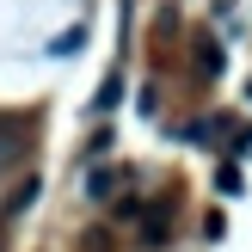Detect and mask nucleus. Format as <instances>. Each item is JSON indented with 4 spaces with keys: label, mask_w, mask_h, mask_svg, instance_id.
I'll use <instances>...</instances> for the list:
<instances>
[{
    "label": "nucleus",
    "mask_w": 252,
    "mask_h": 252,
    "mask_svg": "<svg viewBox=\"0 0 252 252\" xmlns=\"http://www.w3.org/2000/svg\"><path fill=\"white\" fill-rule=\"evenodd\" d=\"M135 221H142V246L148 252H166L172 246V209H142Z\"/></svg>",
    "instance_id": "obj_1"
},
{
    "label": "nucleus",
    "mask_w": 252,
    "mask_h": 252,
    "mask_svg": "<svg viewBox=\"0 0 252 252\" xmlns=\"http://www.w3.org/2000/svg\"><path fill=\"white\" fill-rule=\"evenodd\" d=\"M25 154V123H12V117H0V172L12 166V160Z\"/></svg>",
    "instance_id": "obj_2"
},
{
    "label": "nucleus",
    "mask_w": 252,
    "mask_h": 252,
    "mask_svg": "<svg viewBox=\"0 0 252 252\" xmlns=\"http://www.w3.org/2000/svg\"><path fill=\"white\" fill-rule=\"evenodd\" d=\"M221 68H228V56H221V43H216V37H197V74H203V80H216Z\"/></svg>",
    "instance_id": "obj_3"
},
{
    "label": "nucleus",
    "mask_w": 252,
    "mask_h": 252,
    "mask_svg": "<svg viewBox=\"0 0 252 252\" xmlns=\"http://www.w3.org/2000/svg\"><path fill=\"white\" fill-rule=\"evenodd\" d=\"M117 185H129V172H123V166H98L93 179H86V197H111Z\"/></svg>",
    "instance_id": "obj_4"
},
{
    "label": "nucleus",
    "mask_w": 252,
    "mask_h": 252,
    "mask_svg": "<svg viewBox=\"0 0 252 252\" xmlns=\"http://www.w3.org/2000/svg\"><path fill=\"white\" fill-rule=\"evenodd\" d=\"M80 49H86V25H74V31H62L56 43H49V56H56V62H68V56H80Z\"/></svg>",
    "instance_id": "obj_5"
},
{
    "label": "nucleus",
    "mask_w": 252,
    "mask_h": 252,
    "mask_svg": "<svg viewBox=\"0 0 252 252\" xmlns=\"http://www.w3.org/2000/svg\"><path fill=\"white\" fill-rule=\"evenodd\" d=\"M37 191H43V185H37V179H25L19 191L6 197V216H19V209H31V203H37Z\"/></svg>",
    "instance_id": "obj_6"
},
{
    "label": "nucleus",
    "mask_w": 252,
    "mask_h": 252,
    "mask_svg": "<svg viewBox=\"0 0 252 252\" xmlns=\"http://www.w3.org/2000/svg\"><path fill=\"white\" fill-rule=\"evenodd\" d=\"M216 191H221V197H240V191H246L240 166H221V172H216Z\"/></svg>",
    "instance_id": "obj_7"
},
{
    "label": "nucleus",
    "mask_w": 252,
    "mask_h": 252,
    "mask_svg": "<svg viewBox=\"0 0 252 252\" xmlns=\"http://www.w3.org/2000/svg\"><path fill=\"white\" fill-rule=\"evenodd\" d=\"M123 98V74H105V86H98V111H111Z\"/></svg>",
    "instance_id": "obj_8"
},
{
    "label": "nucleus",
    "mask_w": 252,
    "mask_h": 252,
    "mask_svg": "<svg viewBox=\"0 0 252 252\" xmlns=\"http://www.w3.org/2000/svg\"><path fill=\"white\" fill-rule=\"evenodd\" d=\"M185 135H191L197 148H216V142H209V135H216V123H185Z\"/></svg>",
    "instance_id": "obj_9"
},
{
    "label": "nucleus",
    "mask_w": 252,
    "mask_h": 252,
    "mask_svg": "<svg viewBox=\"0 0 252 252\" xmlns=\"http://www.w3.org/2000/svg\"><path fill=\"white\" fill-rule=\"evenodd\" d=\"M203 240H216V246L228 240V216H209V221H203Z\"/></svg>",
    "instance_id": "obj_10"
},
{
    "label": "nucleus",
    "mask_w": 252,
    "mask_h": 252,
    "mask_svg": "<svg viewBox=\"0 0 252 252\" xmlns=\"http://www.w3.org/2000/svg\"><path fill=\"white\" fill-rule=\"evenodd\" d=\"M86 252H111V234H105V228H93V234H86Z\"/></svg>",
    "instance_id": "obj_11"
},
{
    "label": "nucleus",
    "mask_w": 252,
    "mask_h": 252,
    "mask_svg": "<svg viewBox=\"0 0 252 252\" xmlns=\"http://www.w3.org/2000/svg\"><path fill=\"white\" fill-rule=\"evenodd\" d=\"M246 93H252V86H246Z\"/></svg>",
    "instance_id": "obj_12"
}]
</instances>
